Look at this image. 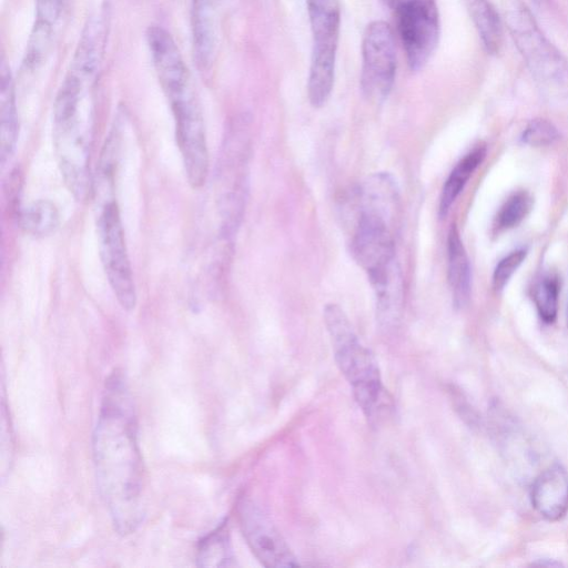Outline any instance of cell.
<instances>
[{"label":"cell","mask_w":568,"mask_h":568,"mask_svg":"<svg viewBox=\"0 0 568 568\" xmlns=\"http://www.w3.org/2000/svg\"><path fill=\"white\" fill-rule=\"evenodd\" d=\"M133 403L121 374L106 381L92 448L97 483L115 529L134 531L144 516V476Z\"/></svg>","instance_id":"obj_1"},{"label":"cell","mask_w":568,"mask_h":568,"mask_svg":"<svg viewBox=\"0 0 568 568\" xmlns=\"http://www.w3.org/2000/svg\"><path fill=\"white\" fill-rule=\"evenodd\" d=\"M85 84L68 74L53 103V146L61 175L78 200H85L93 187L90 171L92 119L85 108Z\"/></svg>","instance_id":"obj_2"},{"label":"cell","mask_w":568,"mask_h":568,"mask_svg":"<svg viewBox=\"0 0 568 568\" xmlns=\"http://www.w3.org/2000/svg\"><path fill=\"white\" fill-rule=\"evenodd\" d=\"M323 316L336 365L351 385L357 405L373 423L387 404L377 361L361 343L347 315L337 304L325 305Z\"/></svg>","instance_id":"obj_3"},{"label":"cell","mask_w":568,"mask_h":568,"mask_svg":"<svg viewBox=\"0 0 568 568\" xmlns=\"http://www.w3.org/2000/svg\"><path fill=\"white\" fill-rule=\"evenodd\" d=\"M507 29L536 83L546 93L568 97V63L539 29L523 0H501Z\"/></svg>","instance_id":"obj_4"},{"label":"cell","mask_w":568,"mask_h":568,"mask_svg":"<svg viewBox=\"0 0 568 568\" xmlns=\"http://www.w3.org/2000/svg\"><path fill=\"white\" fill-rule=\"evenodd\" d=\"M313 49L307 81V95L315 108L323 106L333 90L339 37L338 0H306Z\"/></svg>","instance_id":"obj_5"},{"label":"cell","mask_w":568,"mask_h":568,"mask_svg":"<svg viewBox=\"0 0 568 568\" xmlns=\"http://www.w3.org/2000/svg\"><path fill=\"white\" fill-rule=\"evenodd\" d=\"M250 155V138L247 123H236L225 138L220 162V183L223 186L220 195L221 236L231 241L241 223L247 194V163Z\"/></svg>","instance_id":"obj_6"},{"label":"cell","mask_w":568,"mask_h":568,"mask_svg":"<svg viewBox=\"0 0 568 568\" xmlns=\"http://www.w3.org/2000/svg\"><path fill=\"white\" fill-rule=\"evenodd\" d=\"M99 254L111 290L123 310L136 304V291L125 244L121 215L114 195L97 200Z\"/></svg>","instance_id":"obj_7"},{"label":"cell","mask_w":568,"mask_h":568,"mask_svg":"<svg viewBox=\"0 0 568 568\" xmlns=\"http://www.w3.org/2000/svg\"><path fill=\"white\" fill-rule=\"evenodd\" d=\"M168 99L186 180L193 189H199L209 174V150L199 100L192 84Z\"/></svg>","instance_id":"obj_8"},{"label":"cell","mask_w":568,"mask_h":568,"mask_svg":"<svg viewBox=\"0 0 568 568\" xmlns=\"http://www.w3.org/2000/svg\"><path fill=\"white\" fill-rule=\"evenodd\" d=\"M396 73V49L392 28L384 21L369 23L362 42L361 89L366 98L383 101Z\"/></svg>","instance_id":"obj_9"},{"label":"cell","mask_w":568,"mask_h":568,"mask_svg":"<svg viewBox=\"0 0 568 568\" xmlns=\"http://www.w3.org/2000/svg\"><path fill=\"white\" fill-rule=\"evenodd\" d=\"M397 30L409 68L422 69L439 40V13L435 0H408L396 9Z\"/></svg>","instance_id":"obj_10"},{"label":"cell","mask_w":568,"mask_h":568,"mask_svg":"<svg viewBox=\"0 0 568 568\" xmlns=\"http://www.w3.org/2000/svg\"><path fill=\"white\" fill-rule=\"evenodd\" d=\"M244 538L255 557L268 568L295 567L298 561L268 517L248 499L239 505Z\"/></svg>","instance_id":"obj_11"},{"label":"cell","mask_w":568,"mask_h":568,"mask_svg":"<svg viewBox=\"0 0 568 568\" xmlns=\"http://www.w3.org/2000/svg\"><path fill=\"white\" fill-rule=\"evenodd\" d=\"M394 227L395 223L383 216L358 211L351 248L367 275L396 260Z\"/></svg>","instance_id":"obj_12"},{"label":"cell","mask_w":568,"mask_h":568,"mask_svg":"<svg viewBox=\"0 0 568 568\" xmlns=\"http://www.w3.org/2000/svg\"><path fill=\"white\" fill-rule=\"evenodd\" d=\"M146 39L158 79L166 98L191 85L187 68L171 34L160 26H151Z\"/></svg>","instance_id":"obj_13"},{"label":"cell","mask_w":568,"mask_h":568,"mask_svg":"<svg viewBox=\"0 0 568 568\" xmlns=\"http://www.w3.org/2000/svg\"><path fill=\"white\" fill-rule=\"evenodd\" d=\"M531 504L549 521L561 519L568 511V474L554 464L540 473L531 485Z\"/></svg>","instance_id":"obj_14"},{"label":"cell","mask_w":568,"mask_h":568,"mask_svg":"<svg viewBox=\"0 0 568 568\" xmlns=\"http://www.w3.org/2000/svg\"><path fill=\"white\" fill-rule=\"evenodd\" d=\"M375 294L376 320L384 329L394 327L403 306V280L395 260L387 266L368 274Z\"/></svg>","instance_id":"obj_15"},{"label":"cell","mask_w":568,"mask_h":568,"mask_svg":"<svg viewBox=\"0 0 568 568\" xmlns=\"http://www.w3.org/2000/svg\"><path fill=\"white\" fill-rule=\"evenodd\" d=\"M217 4L206 0L192 1V33L194 55L202 70L213 61L216 47Z\"/></svg>","instance_id":"obj_16"},{"label":"cell","mask_w":568,"mask_h":568,"mask_svg":"<svg viewBox=\"0 0 568 568\" xmlns=\"http://www.w3.org/2000/svg\"><path fill=\"white\" fill-rule=\"evenodd\" d=\"M19 135L16 93L10 68L4 60L0 67V158L6 163L13 154Z\"/></svg>","instance_id":"obj_17"},{"label":"cell","mask_w":568,"mask_h":568,"mask_svg":"<svg viewBox=\"0 0 568 568\" xmlns=\"http://www.w3.org/2000/svg\"><path fill=\"white\" fill-rule=\"evenodd\" d=\"M448 282L454 305L464 307L470 295L471 273L469 260L459 232L455 224L450 226L447 237Z\"/></svg>","instance_id":"obj_18"},{"label":"cell","mask_w":568,"mask_h":568,"mask_svg":"<svg viewBox=\"0 0 568 568\" xmlns=\"http://www.w3.org/2000/svg\"><path fill=\"white\" fill-rule=\"evenodd\" d=\"M483 47L490 54L500 51L504 39L501 19L489 0H463Z\"/></svg>","instance_id":"obj_19"},{"label":"cell","mask_w":568,"mask_h":568,"mask_svg":"<svg viewBox=\"0 0 568 568\" xmlns=\"http://www.w3.org/2000/svg\"><path fill=\"white\" fill-rule=\"evenodd\" d=\"M103 31L101 22L91 20L80 39L75 54L73 57L70 73L77 75L81 80H89L97 72L101 55Z\"/></svg>","instance_id":"obj_20"},{"label":"cell","mask_w":568,"mask_h":568,"mask_svg":"<svg viewBox=\"0 0 568 568\" xmlns=\"http://www.w3.org/2000/svg\"><path fill=\"white\" fill-rule=\"evenodd\" d=\"M486 155V148L483 145L474 148L453 169L442 191L439 201V215L445 216L450 206L463 191L468 179Z\"/></svg>","instance_id":"obj_21"},{"label":"cell","mask_w":568,"mask_h":568,"mask_svg":"<svg viewBox=\"0 0 568 568\" xmlns=\"http://www.w3.org/2000/svg\"><path fill=\"white\" fill-rule=\"evenodd\" d=\"M21 229L33 237H45L57 231L60 213L50 200H37L22 209L18 216Z\"/></svg>","instance_id":"obj_22"},{"label":"cell","mask_w":568,"mask_h":568,"mask_svg":"<svg viewBox=\"0 0 568 568\" xmlns=\"http://www.w3.org/2000/svg\"><path fill=\"white\" fill-rule=\"evenodd\" d=\"M197 566L230 567L235 565L226 523L206 535L199 544Z\"/></svg>","instance_id":"obj_23"},{"label":"cell","mask_w":568,"mask_h":568,"mask_svg":"<svg viewBox=\"0 0 568 568\" xmlns=\"http://www.w3.org/2000/svg\"><path fill=\"white\" fill-rule=\"evenodd\" d=\"M532 196L525 190L510 194L495 217L497 230H509L519 225L532 209Z\"/></svg>","instance_id":"obj_24"},{"label":"cell","mask_w":568,"mask_h":568,"mask_svg":"<svg viewBox=\"0 0 568 568\" xmlns=\"http://www.w3.org/2000/svg\"><path fill=\"white\" fill-rule=\"evenodd\" d=\"M560 284L557 275H544L532 288V300L540 318L552 323L558 311Z\"/></svg>","instance_id":"obj_25"},{"label":"cell","mask_w":568,"mask_h":568,"mask_svg":"<svg viewBox=\"0 0 568 568\" xmlns=\"http://www.w3.org/2000/svg\"><path fill=\"white\" fill-rule=\"evenodd\" d=\"M51 41L52 26L36 21L26 51L24 63L29 69H36L44 62Z\"/></svg>","instance_id":"obj_26"},{"label":"cell","mask_w":568,"mask_h":568,"mask_svg":"<svg viewBox=\"0 0 568 568\" xmlns=\"http://www.w3.org/2000/svg\"><path fill=\"white\" fill-rule=\"evenodd\" d=\"M559 139L556 126L546 119H534L525 128L521 140L530 146H547Z\"/></svg>","instance_id":"obj_27"},{"label":"cell","mask_w":568,"mask_h":568,"mask_svg":"<svg viewBox=\"0 0 568 568\" xmlns=\"http://www.w3.org/2000/svg\"><path fill=\"white\" fill-rule=\"evenodd\" d=\"M527 256L526 248H518L501 258L493 274L495 290H501Z\"/></svg>","instance_id":"obj_28"},{"label":"cell","mask_w":568,"mask_h":568,"mask_svg":"<svg viewBox=\"0 0 568 568\" xmlns=\"http://www.w3.org/2000/svg\"><path fill=\"white\" fill-rule=\"evenodd\" d=\"M61 3L62 0H36V21L53 26L60 16Z\"/></svg>","instance_id":"obj_29"},{"label":"cell","mask_w":568,"mask_h":568,"mask_svg":"<svg viewBox=\"0 0 568 568\" xmlns=\"http://www.w3.org/2000/svg\"><path fill=\"white\" fill-rule=\"evenodd\" d=\"M395 10L408 0H385Z\"/></svg>","instance_id":"obj_30"},{"label":"cell","mask_w":568,"mask_h":568,"mask_svg":"<svg viewBox=\"0 0 568 568\" xmlns=\"http://www.w3.org/2000/svg\"><path fill=\"white\" fill-rule=\"evenodd\" d=\"M566 323H567V326H568V302H567V307H566Z\"/></svg>","instance_id":"obj_31"}]
</instances>
